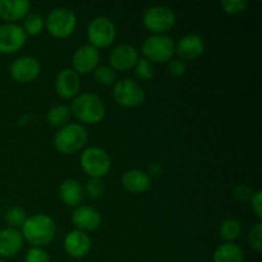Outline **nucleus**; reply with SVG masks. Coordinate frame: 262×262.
<instances>
[{"mask_svg": "<svg viewBox=\"0 0 262 262\" xmlns=\"http://www.w3.org/2000/svg\"><path fill=\"white\" fill-rule=\"evenodd\" d=\"M220 235L224 241L227 242L233 243L234 241H237L239 238V235L242 234V225L238 222L237 219H233V217H228L220 225Z\"/></svg>", "mask_w": 262, "mask_h": 262, "instance_id": "obj_24", "label": "nucleus"}, {"mask_svg": "<svg viewBox=\"0 0 262 262\" xmlns=\"http://www.w3.org/2000/svg\"><path fill=\"white\" fill-rule=\"evenodd\" d=\"M89 133L86 128L78 123H68L59 128L54 136V146L63 155H73L86 145Z\"/></svg>", "mask_w": 262, "mask_h": 262, "instance_id": "obj_3", "label": "nucleus"}, {"mask_svg": "<svg viewBox=\"0 0 262 262\" xmlns=\"http://www.w3.org/2000/svg\"><path fill=\"white\" fill-rule=\"evenodd\" d=\"M248 243L256 252L262 250V223L258 222L253 225L248 233Z\"/></svg>", "mask_w": 262, "mask_h": 262, "instance_id": "obj_30", "label": "nucleus"}, {"mask_svg": "<svg viewBox=\"0 0 262 262\" xmlns=\"http://www.w3.org/2000/svg\"><path fill=\"white\" fill-rule=\"evenodd\" d=\"M81 163L82 170L90 177V178H99L106 176L112 168V159L109 154L101 147L97 146H90L84 148L83 152L81 154Z\"/></svg>", "mask_w": 262, "mask_h": 262, "instance_id": "obj_4", "label": "nucleus"}, {"mask_svg": "<svg viewBox=\"0 0 262 262\" xmlns=\"http://www.w3.org/2000/svg\"><path fill=\"white\" fill-rule=\"evenodd\" d=\"M214 262H243L242 248L235 243H223L215 250Z\"/></svg>", "mask_w": 262, "mask_h": 262, "instance_id": "obj_22", "label": "nucleus"}, {"mask_svg": "<svg viewBox=\"0 0 262 262\" xmlns=\"http://www.w3.org/2000/svg\"><path fill=\"white\" fill-rule=\"evenodd\" d=\"M69 118H71V110L66 105H54L46 114L48 123L55 128H61L68 124Z\"/></svg>", "mask_w": 262, "mask_h": 262, "instance_id": "obj_23", "label": "nucleus"}, {"mask_svg": "<svg viewBox=\"0 0 262 262\" xmlns=\"http://www.w3.org/2000/svg\"><path fill=\"white\" fill-rule=\"evenodd\" d=\"M168 72L174 77H182L186 74L187 66L181 59H171L168 61Z\"/></svg>", "mask_w": 262, "mask_h": 262, "instance_id": "obj_34", "label": "nucleus"}, {"mask_svg": "<svg viewBox=\"0 0 262 262\" xmlns=\"http://www.w3.org/2000/svg\"><path fill=\"white\" fill-rule=\"evenodd\" d=\"M22 237L33 247L42 248L53 242L56 234V225L53 217L45 214H36L27 217L22 227Z\"/></svg>", "mask_w": 262, "mask_h": 262, "instance_id": "obj_1", "label": "nucleus"}, {"mask_svg": "<svg viewBox=\"0 0 262 262\" xmlns=\"http://www.w3.org/2000/svg\"><path fill=\"white\" fill-rule=\"evenodd\" d=\"M71 113L78 122L94 125L101 122L106 114V106L101 97L92 92H84L72 100Z\"/></svg>", "mask_w": 262, "mask_h": 262, "instance_id": "obj_2", "label": "nucleus"}, {"mask_svg": "<svg viewBox=\"0 0 262 262\" xmlns=\"http://www.w3.org/2000/svg\"><path fill=\"white\" fill-rule=\"evenodd\" d=\"M138 50L129 43H122L115 46L109 55L110 68L115 72H127L135 68L138 61Z\"/></svg>", "mask_w": 262, "mask_h": 262, "instance_id": "obj_12", "label": "nucleus"}, {"mask_svg": "<svg viewBox=\"0 0 262 262\" xmlns=\"http://www.w3.org/2000/svg\"><path fill=\"white\" fill-rule=\"evenodd\" d=\"M117 37V27L110 18L105 15L94 18L87 27V38L90 45L99 49H105L112 45Z\"/></svg>", "mask_w": 262, "mask_h": 262, "instance_id": "obj_9", "label": "nucleus"}, {"mask_svg": "<svg viewBox=\"0 0 262 262\" xmlns=\"http://www.w3.org/2000/svg\"><path fill=\"white\" fill-rule=\"evenodd\" d=\"M31 9L28 0H0V18L7 23H15L25 19Z\"/></svg>", "mask_w": 262, "mask_h": 262, "instance_id": "obj_19", "label": "nucleus"}, {"mask_svg": "<svg viewBox=\"0 0 262 262\" xmlns=\"http://www.w3.org/2000/svg\"><path fill=\"white\" fill-rule=\"evenodd\" d=\"M95 81L101 86H114L117 82V73L109 66H99L94 71Z\"/></svg>", "mask_w": 262, "mask_h": 262, "instance_id": "obj_26", "label": "nucleus"}, {"mask_svg": "<svg viewBox=\"0 0 262 262\" xmlns=\"http://www.w3.org/2000/svg\"><path fill=\"white\" fill-rule=\"evenodd\" d=\"M251 207L255 215L257 216L258 220L262 219V192L256 191L253 192L252 197H251Z\"/></svg>", "mask_w": 262, "mask_h": 262, "instance_id": "obj_35", "label": "nucleus"}, {"mask_svg": "<svg viewBox=\"0 0 262 262\" xmlns=\"http://www.w3.org/2000/svg\"><path fill=\"white\" fill-rule=\"evenodd\" d=\"M220 5L227 14L235 15L245 12L246 8L248 7V3L246 0H224L220 3Z\"/></svg>", "mask_w": 262, "mask_h": 262, "instance_id": "obj_31", "label": "nucleus"}, {"mask_svg": "<svg viewBox=\"0 0 262 262\" xmlns=\"http://www.w3.org/2000/svg\"><path fill=\"white\" fill-rule=\"evenodd\" d=\"M27 35L22 26L4 23L0 26V54H14L26 45Z\"/></svg>", "mask_w": 262, "mask_h": 262, "instance_id": "obj_10", "label": "nucleus"}, {"mask_svg": "<svg viewBox=\"0 0 262 262\" xmlns=\"http://www.w3.org/2000/svg\"><path fill=\"white\" fill-rule=\"evenodd\" d=\"M205 50V42L201 36L189 33L183 36L176 45V53L183 61H193L202 55Z\"/></svg>", "mask_w": 262, "mask_h": 262, "instance_id": "obj_17", "label": "nucleus"}, {"mask_svg": "<svg viewBox=\"0 0 262 262\" xmlns=\"http://www.w3.org/2000/svg\"><path fill=\"white\" fill-rule=\"evenodd\" d=\"M253 191L247 186V184H238L233 189V197L237 200L238 202H247L250 201L252 197Z\"/></svg>", "mask_w": 262, "mask_h": 262, "instance_id": "obj_33", "label": "nucleus"}, {"mask_svg": "<svg viewBox=\"0 0 262 262\" xmlns=\"http://www.w3.org/2000/svg\"><path fill=\"white\" fill-rule=\"evenodd\" d=\"M59 196L67 206L76 209L83 201L84 189L77 179L68 178L61 182L60 187H59Z\"/></svg>", "mask_w": 262, "mask_h": 262, "instance_id": "obj_21", "label": "nucleus"}, {"mask_svg": "<svg viewBox=\"0 0 262 262\" xmlns=\"http://www.w3.org/2000/svg\"><path fill=\"white\" fill-rule=\"evenodd\" d=\"M91 238L87 233L79 230H72L64 237L63 247L67 255L72 258H83L91 251Z\"/></svg>", "mask_w": 262, "mask_h": 262, "instance_id": "obj_16", "label": "nucleus"}, {"mask_svg": "<svg viewBox=\"0 0 262 262\" xmlns=\"http://www.w3.org/2000/svg\"><path fill=\"white\" fill-rule=\"evenodd\" d=\"M0 262H5L4 260H2V258H0Z\"/></svg>", "mask_w": 262, "mask_h": 262, "instance_id": "obj_36", "label": "nucleus"}, {"mask_svg": "<svg viewBox=\"0 0 262 262\" xmlns=\"http://www.w3.org/2000/svg\"><path fill=\"white\" fill-rule=\"evenodd\" d=\"M55 91L63 100H73L81 91V78L72 68H66L55 78Z\"/></svg>", "mask_w": 262, "mask_h": 262, "instance_id": "obj_15", "label": "nucleus"}, {"mask_svg": "<svg viewBox=\"0 0 262 262\" xmlns=\"http://www.w3.org/2000/svg\"><path fill=\"white\" fill-rule=\"evenodd\" d=\"M23 31L27 36H37L45 28V18L38 13H30L23 19Z\"/></svg>", "mask_w": 262, "mask_h": 262, "instance_id": "obj_25", "label": "nucleus"}, {"mask_svg": "<svg viewBox=\"0 0 262 262\" xmlns=\"http://www.w3.org/2000/svg\"><path fill=\"white\" fill-rule=\"evenodd\" d=\"M23 246L22 233L18 229L5 228L0 230V256L13 257L20 251Z\"/></svg>", "mask_w": 262, "mask_h": 262, "instance_id": "obj_20", "label": "nucleus"}, {"mask_svg": "<svg viewBox=\"0 0 262 262\" xmlns=\"http://www.w3.org/2000/svg\"><path fill=\"white\" fill-rule=\"evenodd\" d=\"M9 72L15 82L27 83L40 76L41 64L33 56H20L10 64Z\"/></svg>", "mask_w": 262, "mask_h": 262, "instance_id": "obj_11", "label": "nucleus"}, {"mask_svg": "<svg viewBox=\"0 0 262 262\" xmlns=\"http://www.w3.org/2000/svg\"><path fill=\"white\" fill-rule=\"evenodd\" d=\"M101 222V214L96 209L87 205H79L72 212V224L76 227V230H79V232H94L99 229Z\"/></svg>", "mask_w": 262, "mask_h": 262, "instance_id": "obj_14", "label": "nucleus"}, {"mask_svg": "<svg viewBox=\"0 0 262 262\" xmlns=\"http://www.w3.org/2000/svg\"><path fill=\"white\" fill-rule=\"evenodd\" d=\"M135 76L141 81H150L155 76V67L145 58L138 59L135 66Z\"/></svg>", "mask_w": 262, "mask_h": 262, "instance_id": "obj_28", "label": "nucleus"}, {"mask_svg": "<svg viewBox=\"0 0 262 262\" xmlns=\"http://www.w3.org/2000/svg\"><path fill=\"white\" fill-rule=\"evenodd\" d=\"M25 262H50V257L42 248L32 247L26 253Z\"/></svg>", "mask_w": 262, "mask_h": 262, "instance_id": "obj_32", "label": "nucleus"}, {"mask_svg": "<svg viewBox=\"0 0 262 262\" xmlns=\"http://www.w3.org/2000/svg\"><path fill=\"white\" fill-rule=\"evenodd\" d=\"M122 184L129 193H145L151 187V178L146 171L140 169H130L122 176Z\"/></svg>", "mask_w": 262, "mask_h": 262, "instance_id": "obj_18", "label": "nucleus"}, {"mask_svg": "<svg viewBox=\"0 0 262 262\" xmlns=\"http://www.w3.org/2000/svg\"><path fill=\"white\" fill-rule=\"evenodd\" d=\"M176 13L166 5H154L148 8L142 18L143 26L154 35H165L176 25Z\"/></svg>", "mask_w": 262, "mask_h": 262, "instance_id": "obj_7", "label": "nucleus"}, {"mask_svg": "<svg viewBox=\"0 0 262 262\" xmlns=\"http://www.w3.org/2000/svg\"><path fill=\"white\" fill-rule=\"evenodd\" d=\"M100 53L96 48L91 46L90 43L82 45L81 48L74 51L72 56V64H73V71L77 74H87L90 72H94L99 67Z\"/></svg>", "mask_w": 262, "mask_h": 262, "instance_id": "obj_13", "label": "nucleus"}, {"mask_svg": "<svg viewBox=\"0 0 262 262\" xmlns=\"http://www.w3.org/2000/svg\"><path fill=\"white\" fill-rule=\"evenodd\" d=\"M26 220H27V215H26V211L22 207H10L5 212V222L8 223L9 228H13V229L22 228Z\"/></svg>", "mask_w": 262, "mask_h": 262, "instance_id": "obj_27", "label": "nucleus"}, {"mask_svg": "<svg viewBox=\"0 0 262 262\" xmlns=\"http://www.w3.org/2000/svg\"><path fill=\"white\" fill-rule=\"evenodd\" d=\"M141 50L150 63H168L176 53V43L166 35H151L143 41Z\"/></svg>", "mask_w": 262, "mask_h": 262, "instance_id": "obj_5", "label": "nucleus"}, {"mask_svg": "<svg viewBox=\"0 0 262 262\" xmlns=\"http://www.w3.org/2000/svg\"><path fill=\"white\" fill-rule=\"evenodd\" d=\"M113 97L119 106L133 109L145 102V91L136 81L129 78L119 79L113 86Z\"/></svg>", "mask_w": 262, "mask_h": 262, "instance_id": "obj_8", "label": "nucleus"}, {"mask_svg": "<svg viewBox=\"0 0 262 262\" xmlns=\"http://www.w3.org/2000/svg\"><path fill=\"white\" fill-rule=\"evenodd\" d=\"M84 194L89 196L91 200H99L101 199L102 194L105 193V186L104 182L99 178H90L87 181L86 187H84Z\"/></svg>", "mask_w": 262, "mask_h": 262, "instance_id": "obj_29", "label": "nucleus"}, {"mask_svg": "<svg viewBox=\"0 0 262 262\" xmlns=\"http://www.w3.org/2000/svg\"><path fill=\"white\" fill-rule=\"evenodd\" d=\"M45 27L53 37L67 38L76 31L77 17L69 8L58 7L49 13Z\"/></svg>", "mask_w": 262, "mask_h": 262, "instance_id": "obj_6", "label": "nucleus"}]
</instances>
